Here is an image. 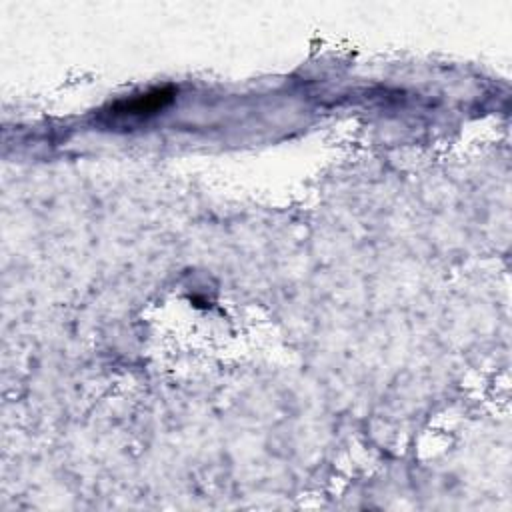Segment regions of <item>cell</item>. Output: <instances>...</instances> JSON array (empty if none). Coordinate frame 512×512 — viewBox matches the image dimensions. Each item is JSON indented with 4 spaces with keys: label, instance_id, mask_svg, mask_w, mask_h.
Masks as SVG:
<instances>
[{
    "label": "cell",
    "instance_id": "1",
    "mask_svg": "<svg viewBox=\"0 0 512 512\" xmlns=\"http://www.w3.org/2000/svg\"><path fill=\"white\" fill-rule=\"evenodd\" d=\"M172 98H174L172 88H154L144 94L110 104L104 110V116L110 122H140L164 110L172 102Z\"/></svg>",
    "mask_w": 512,
    "mask_h": 512
}]
</instances>
